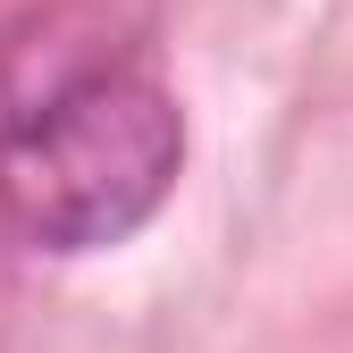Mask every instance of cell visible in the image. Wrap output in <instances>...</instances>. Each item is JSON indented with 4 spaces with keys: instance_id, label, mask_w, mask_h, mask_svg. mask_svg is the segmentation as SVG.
I'll list each match as a JSON object with an SVG mask.
<instances>
[{
    "instance_id": "1",
    "label": "cell",
    "mask_w": 353,
    "mask_h": 353,
    "mask_svg": "<svg viewBox=\"0 0 353 353\" xmlns=\"http://www.w3.org/2000/svg\"><path fill=\"white\" fill-rule=\"evenodd\" d=\"M185 168V118L135 68H76L0 118V219L42 252L126 244Z\"/></svg>"
}]
</instances>
